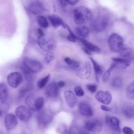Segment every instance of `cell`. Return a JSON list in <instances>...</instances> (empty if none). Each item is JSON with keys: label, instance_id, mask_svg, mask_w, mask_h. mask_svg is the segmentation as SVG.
I'll use <instances>...</instances> for the list:
<instances>
[{"label": "cell", "instance_id": "cell-1", "mask_svg": "<svg viewBox=\"0 0 134 134\" xmlns=\"http://www.w3.org/2000/svg\"><path fill=\"white\" fill-rule=\"evenodd\" d=\"M93 14L91 10L85 6H79L74 11V19L76 24L81 25L85 20H91Z\"/></svg>", "mask_w": 134, "mask_h": 134}, {"label": "cell", "instance_id": "cell-2", "mask_svg": "<svg viewBox=\"0 0 134 134\" xmlns=\"http://www.w3.org/2000/svg\"><path fill=\"white\" fill-rule=\"evenodd\" d=\"M25 103L28 108L35 111L40 110L44 105V98L36 94H29L25 99Z\"/></svg>", "mask_w": 134, "mask_h": 134}, {"label": "cell", "instance_id": "cell-3", "mask_svg": "<svg viewBox=\"0 0 134 134\" xmlns=\"http://www.w3.org/2000/svg\"><path fill=\"white\" fill-rule=\"evenodd\" d=\"M108 46L110 50L114 52H119L124 46L122 38L116 33L111 34L108 40Z\"/></svg>", "mask_w": 134, "mask_h": 134}, {"label": "cell", "instance_id": "cell-4", "mask_svg": "<svg viewBox=\"0 0 134 134\" xmlns=\"http://www.w3.org/2000/svg\"><path fill=\"white\" fill-rule=\"evenodd\" d=\"M38 43L39 47L44 51L50 52L54 47L55 42L53 39L50 37L45 36H39Z\"/></svg>", "mask_w": 134, "mask_h": 134}, {"label": "cell", "instance_id": "cell-5", "mask_svg": "<svg viewBox=\"0 0 134 134\" xmlns=\"http://www.w3.org/2000/svg\"><path fill=\"white\" fill-rule=\"evenodd\" d=\"M108 19L104 16H100L94 18L91 22V28L95 31L104 30L108 26Z\"/></svg>", "mask_w": 134, "mask_h": 134}, {"label": "cell", "instance_id": "cell-6", "mask_svg": "<svg viewBox=\"0 0 134 134\" xmlns=\"http://www.w3.org/2000/svg\"><path fill=\"white\" fill-rule=\"evenodd\" d=\"M23 64L24 66L28 70L33 73H38L40 72L43 68V65L40 62L29 58H24L23 60Z\"/></svg>", "mask_w": 134, "mask_h": 134}, {"label": "cell", "instance_id": "cell-7", "mask_svg": "<svg viewBox=\"0 0 134 134\" xmlns=\"http://www.w3.org/2000/svg\"><path fill=\"white\" fill-rule=\"evenodd\" d=\"M16 116L23 121H28L31 117V113L30 110L25 106H19L15 110Z\"/></svg>", "mask_w": 134, "mask_h": 134}, {"label": "cell", "instance_id": "cell-8", "mask_svg": "<svg viewBox=\"0 0 134 134\" xmlns=\"http://www.w3.org/2000/svg\"><path fill=\"white\" fill-rule=\"evenodd\" d=\"M7 80L10 86L13 88H16L22 82L23 76L19 72H14L8 74Z\"/></svg>", "mask_w": 134, "mask_h": 134}, {"label": "cell", "instance_id": "cell-9", "mask_svg": "<svg viewBox=\"0 0 134 134\" xmlns=\"http://www.w3.org/2000/svg\"><path fill=\"white\" fill-rule=\"evenodd\" d=\"M52 119L53 114L49 110H44L40 112L37 116L38 122L43 126H47L49 124Z\"/></svg>", "mask_w": 134, "mask_h": 134}, {"label": "cell", "instance_id": "cell-10", "mask_svg": "<svg viewBox=\"0 0 134 134\" xmlns=\"http://www.w3.org/2000/svg\"><path fill=\"white\" fill-rule=\"evenodd\" d=\"M96 99L99 102L105 105H108L111 103L112 96L108 91L99 90L95 95Z\"/></svg>", "mask_w": 134, "mask_h": 134}, {"label": "cell", "instance_id": "cell-11", "mask_svg": "<svg viewBox=\"0 0 134 134\" xmlns=\"http://www.w3.org/2000/svg\"><path fill=\"white\" fill-rule=\"evenodd\" d=\"M77 74L83 79H87L91 74V66L88 62H85L77 68Z\"/></svg>", "mask_w": 134, "mask_h": 134}, {"label": "cell", "instance_id": "cell-12", "mask_svg": "<svg viewBox=\"0 0 134 134\" xmlns=\"http://www.w3.org/2000/svg\"><path fill=\"white\" fill-rule=\"evenodd\" d=\"M4 124L7 130H10L13 129L16 127L18 124L16 116L13 114H6L4 118Z\"/></svg>", "mask_w": 134, "mask_h": 134}, {"label": "cell", "instance_id": "cell-13", "mask_svg": "<svg viewBox=\"0 0 134 134\" xmlns=\"http://www.w3.org/2000/svg\"><path fill=\"white\" fill-rule=\"evenodd\" d=\"M29 11L32 14L37 15L44 10V7L42 3L39 1H33L28 6Z\"/></svg>", "mask_w": 134, "mask_h": 134}, {"label": "cell", "instance_id": "cell-14", "mask_svg": "<svg viewBox=\"0 0 134 134\" xmlns=\"http://www.w3.org/2000/svg\"><path fill=\"white\" fill-rule=\"evenodd\" d=\"M85 127L89 131H98L102 128V123L97 119L88 120L85 122Z\"/></svg>", "mask_w": 134, "mask_h": 134}, {"label": "cell", "instance_id": "cell-15", "mask_svg": "<svg viewBox=\"0 0 134 134\" xmlns=\"http://www.w3.org/2000/svg\"><path fill=\"white\" fill-rule=\"evenodd\" d=\"M59 87L57 84L54 82L50 83L46 88V95L50 98H54L57 96L58 94Z\"/></svg>", "mask_w": 134, "mask_h": 134}, {"label": "cell", "instance_id": "cell-16", "mask_svg": "<svg viewBox=\"0 0 134 134\" xmlns=\"http://www.w3.org/2000/svg\"><path fill=\"white\" fill-rule=\"evenodd\" d=\"M80 113L85 116L90 117L93 115V110L90 105L86 102H81L78 105Z\"/></svg>", "mask_w": 134, "mask_h": 134}, {"label": "cell", "instance_id": "cell-17", "mask_svg": "<svg viewBox=\"0 0 134 134\" xmlns=\"http://www.w3.org/2000/svg\"><path fill=\"white\" fill-rule=\"evenodd\" d=\"M64 96L67 105L70 107H74L77 104V100L75 94L71 91H65Z\"/></svg>", "mask_w": 134, "mask_h": 134}, {"label": "cell", "instance_id": "cell-18", "mask_svg": "<svg viewBox=\"0 0 134 134\" xmlns=\"http://www.w3.org/2000/svg\"><path fill=\"white\" fill-rule=\"evenodd\" d=\"M122 112L124 116L128 118H132L134 115L133 107L129 103H125L122 107Z\"/></svg>", "mask_w": 134, "mask_h": 134}, {"label": "cell", "instance_id": "cell-19", "mask_svg": "<svg viewBox=\"0 0 134 134\" xmlns=\"http://www.w3.org/2000/svg\"><path fill=\"white\" fill-rule=\"evenodd\" d=\"M49 19L51 23V25L54 27H58L60 26L64 28L66 27V25L63 20L58 16L55 15H52L49 16Z\"/></svg>", "mask_w": 134, "mask_h": 134}, {"label": "cell", "instance_id": "cell-20", "mask_svg": "<svg viewBox=\"0 0 134 134\" xmlns=\"http://www.w3.org/2000/svg\"><path fill=\"white\" fill-rule=\"evenodd\" d=\"M9 96V89L7 85L4 83L0 84V100L5 103Z\"/></svg>", "mask_w": 134, "mask_h": 134}, {"label": "cell", "instance_id": "cell-21", "mask_svg": "<svg viewBox=\"0 0 134 134\" xmlns=\"http://www.w3.org/2000/svg\"><path fill=\"white\" fill-rule=\"evenodd\" d=\"M106 122L113 129L115 130H118L120 129L119 120L118 118L115 116H108L106 117Z\"/></svg>", "mask_w": 134, "mask_h": 134}, {"label": "cell", "instance_id": "cell-22", "mask_svg": "<svg viewBox=\"0 0 134 134\" xmlns=\"http://www.w3.org/2000/svg\"><path fill=\"white\" fill-rule=\"evenodd\" d=\"M82 41V42L83 43V44L85 46V48L87 49L90 51H92L94 52H97V53H100L101 52L100 49L97 46L93 44V43L90 42L89 41L86 40L85 39H80Z\"/></svg>", "mask_w": 134, "mask_h": 134}, {"label": "cell", "instance_id": "cell-23", "mask_svg": "<svg viewBox=\"0 0 134 134\" xmlns=\"http://www.w3.org/2000/svg\"><path fill=\"white\" fill-rule=\"evenodd\" d=\"M90 60H91V61L92 62L93 65L95 73L96 80L98 82L99 76L103 73V72L104 71V68L102 65L99 64L92 58H90Z\"/></svg>", "mask_w": 134, "mask_h": 134}, {"label": "cell", "instance_id": "cell-24", "mask_svg": "<svg viewBox=\"0 0 134 134\" xmlns=\"http://www.w3.org/2000/svg\"><path fill=\"white\" fill-rule=\"evenodd\" d=\"M76 32L80 36L82 37H86L88 36L90 30L86 26H79L76 28Z\"/></svg>", "mask_w": 134, "mask_h": 134}, {"label": "cell", "instance_id": "cell-25", "mask_svg": "<svg viewBox=\"0 0 134 134\" xmlns=\"http://www.w3.org/2000/svg\"><path fill=\"white\" fill-rule=\"evenodd\" d=\"M119 53L122 58L129 59L132 54V50L130 48H123Z\"/></svg>", "mask_w": 134, "mask_h": 134}, {"label": "cell", "instance_id": "cell-26", "mask_svg": "<svg viewBox=\"0 0 134 134\" xmlns=\"http://www.w3.org/2000/svg\"><path fill=\"white\" fill-rule=\"evenodd\" d=\"M126 95L128 98L133 99L134 98V83H130L126 88Z\"/></svg>", "mask_w": 134, "mask_h": 134}, {"label": "cell", "instance_id": "cell-27", "mask_svg": "<svg viewBox=\"0 0 134 134\" xmlns=\"http://www.w3.org/2000/svg\"><path fill=\"white\" fill-rule=\"evenodd\" d=\"M50 78V74H48L44 77L40 79L37 82V86L40 89L43 88L46 86V85L47 84Z\"/></svg>", "mask_w": 134, "mask_h": 134}, {"label": "cell", "instance_id": "cell-28", "mask_svg": "<svg viewBox=\"0 0 134 134\" xmlns=\"http://www.w3.org/2000/svg\"><path fill=\"white\" fill-rule=\"evenodd\" d=\"M117 64L113 62L110 66L109 67V69H108L104 73L103 75V77H102V80H103V81L104 82H106L108 81V79H109V77L110 76V73H111V71L113 70V69L116 66Z\"/></svg>", "mask_w": 134, "mask_h": 134}, {"label": "cell", "instance_id": "cell-29", "mask_svg": "<svg viewBox=\"0 0 134 134\" xmlns=\"http://www.w3.org/2000/svg\"><path fill=\"white\" fill-rule=\"evenodd\" d=\"M37 20L39 25L41 27L46 28L48 27L49 23L47 20L46 18L43 16H42V15L38 16L37 17Z\"/></svg>", "mask_w": 134, "mask_h": 134}, {"label": "cell", "instance_id": "cell-30", "mask_svg": "<svg viewBox=\"0 0 134 134\" xmlns=\"http://www.w3.org/2000/svg\"><path fill=\"white\" fill-rule=\"evenodd\" d=\"M111 59L113 62L116 63L117 64L118 63L122 64L126 66H129L130 64V62L129 59H127L122 58H112Z\"/></svg>", "mask_w": 134, "mask_h": 134}, {"label": "cell", "instance_id": "cell-31", "mask_svg": "<svg viewBox=\"0 0 134 134\" xmlns=\"http://www.w3.org/2000/svg\"><path fill=\"white\" fill-rule=\"evenodd\" d=\"M64 61L68 65L73 68L77 69L80 66V64L77 61L74 60H72L68 57H66L64 58Z\"/></svg>", "mask_w": 134, "mask_h": 134}, {"label": "cell", "instance_id": "cell-32", "mask_svg": "<svg viewBox=\"0 0 134 134\" xmlns=\"http://www.w3.org/2000/svg\"><path fill=\"white\" fill-rule=\"evenodd\" d=\"M122 79L119 76L114 77L111 81V85L115 88H119L122 85Z\"/></svg>", "mask_w": 134, "mask_h": 134}, {"label": "cell", "instance_id": "cell-33", "mask_svg": "<svg viewBox=\"0 0 134 134\" xmlns=\"http://www.w3.org/2000/svg\"><path fill=\"white\" fill-rule=\"evenodd\" d=\"M21 69H22L23 73L24 75V76H25V78L26 79V80L28 81H31L32 80V76L31 72L30 71H29V70H28L24 66H22Z\"/></svg>", "mask_w": 134, "mask_h": 134}, {"label": "cell", "instance_id": "cell-34", "mask_svg": "<svg viewBox=\"0 0 134 134\" xmlns=\"http://www.w3.org/2000/svg\"><path fill=\"white\" fill-rule=\"evenodd\" d=\"M59 134H68L67 126L64 124H60L58 125L57 129Z\"/></svg>", "mask_w": 134, "mask_h": 134}, {"label": "cell", "instance_id": "cell-35", "mask_svg": "<svg viewBox=\"0 0 134 134\" xmlns=\"http://www.w3.org/2000/svg\"><path fill=\"white\" fill-rule=\"evenodd\" d=\"M54 58V54L52 52H48L44 58V61L45 63L49 64L50 63Z\"/></svg>", "mask_w": 134, "mask_h": 134}, {"label": "cell", "instance_id": "cell-36", "mask_svg": "<svg viewBox=\"0 0 134 134\" xmlns=\"http://www.w3.org/2000/svg\"><path fill=\"white\" fill-rule=\"evenodd\" d=\"M66 27H67L70 34L68 35V37H67V39H68V40H69L70 41H71V42H74L76 41V37L75 36V35L71 31L70 28L69 27V26L68 25H66Z\"/></svg>", "mask_w": 134, "mask_h": 134}, {"label": "cell", "instance_id": "cell-37", "mask_svg": "<svg viewBox=\"0 0 134 134\" xmlns=\"http://www.w3.org/2000/svg\"><path fill=\"white\" fill-rule=\"evenodd\" d=\"M74 91H75V93L76 95L77 96L81 97V96H84V92L83 90V89L81 88V86L76 87L75 88Z\"/></svg>", "mask_w": 134, "mask_h": 134}, {"label": "cell", "instance_id": "cell-38", "mask_svg": "<svg viewBox=\"0 0 134 134\" xmlns=\"http://www.w3.org/2000/svg\"><path fill=\"white\" fill-rule=\"evenodd\" d=\"M80 130L78 128L75 126H72L70 127L69 131V134H80Z\"/></svg>", "mask_w": 134, "mask_h": 134}, {"label": "cell", "instance_id": "cell-39", "mask_svg": "<svg viewBox=\"0 0 134 134\" xmlns=\"http://www.w3.org/2000/svg\"><path fill=\"white\" fill-rule=\"evenodd\" d=\"M87 89L91 93H95L97 90V86L95 84H88L86 86Z\"/></svg>", "mask_w": 134, "mask_h": 134}, {"label": "cell", "instance_id": "cell-40", "mask_svg": "<svg viewBox=\"0 0 134 134\" xmlns=\"http://www.w3.org/2000/svg\"><path fill=\"white\" fill-rule=\"evenodd\" d=\"M122 132L124 134H133V130L129 127H124L122 128Z\"/></svg>", "mask_w": 134, "mask_h": 134}, {"label": "cell", "instance_id": "cell-41", "mask_svg": "<svg viewBox=\"0 0 134 134\" xmlns=\"http://www.w3.org/2000/svg\"><path fill=\"white\" fill-rule=\"evenodd\" d=\"M100 108L102 110L105 111H110L111 110V108L110 107H108V106L105 105H102L100 106Z\"/></svg>", "mask_w": 134, "mask_h": 134}, {"label": "cell", "instance_id": "cell-42", "mask_svg": "<svg viewBox=\"0 0 134 134\" xmlns=\"http://www.w3.org/2000/svg\"><path fill=\"white\" fill-rule=\"evenodd\" d=\"M66 2L70 4V5H73L76 4L79 2V1H77V0H69V1H66Z\"/></svg>", "mask_w": 134, "mask_h": 134}, {"label": "cell", "instance_id": "cell-43", "mask_svg": "<svg viewBox=\"0 0 134 134\" xmlns=\"http://www.w3.org/2000/svg\"><path fill=\"white\" fill-rule=\"evenodd\" d=\"M57 85L59 87H62L63 86H64L65 85V83L63 82V81H60L57 84Z\"/></svg>", "mask_w": 134, "mask_h": 134}, {"label": "cell", "instance_id": "cell-44", "mask_svg": "<svg viewBox=\"0 0 134 134\" xmlns=\"http://www.w3.org/2000/svg\"><path fill=\"white\" fill-rule=\"evenodd\" d=\"M59 2L60 3V4L63 6V7H65L67 5V2L66 1H60Z\"/></svg>", "mask_w": 134, "mask_h": 134}, {"label": "cell", "instance_id": "cell-45", "mask_svg": "<svg viewBox=\"0 0 134 134\" xmlns=\"http://www.w3.org/2000/svg\"><path fill=\"white\" fill-rule=\"evenodd\" d=\"M38 34H39V36L44 35V34H43V31H42L41 29H38Z\"/></svg>", "mask_w": 134, "mask_h": 134}, {"label": "cell", "instance_id": "cell-46", "mask_svg": "<svg viewBox=\"0 0 134 134\" xmlns=\"http://www.w3.org/2000/svg\"><path fill=\"white\" fill-rule=\"evenodd\" d=\"M83 51H84L86 53H87V54H88V55H90V54H91L90 51H88V50L87 49H86V48H84V49H83Z\"/></svg>", "mask_w": 134, "mask_h": 134}, {"label": "cell", "instance_id": "cell-47", "mask_svg": "<svg viewBox=\"0 0 134 134\" xmlns=\"http://www.w3.org/2000/svg\"><path fill=\"white\" fill-rule=\"evenodd\" d=\"M3 115V111L2 110L0 109V116H1Z\"/></svg>", "mask_w": 134, "mask_h": 134}, {"label": "cell", "instance_id": "cell-48", "mask_svg": "<svg viewBox=\"0 0 134 134\" xmlns=\"http://www.w3.org/2000/svg\"><path fill=\"white\" fill-rule=\"evenodd\" d=\"M80 134H88V133H81Z\"/></svg>", "mask_w": 134, "mask_h": 134}]
</instances>
